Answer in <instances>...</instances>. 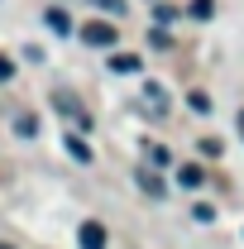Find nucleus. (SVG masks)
Wrapping results in <instances>:
<instances>
[{
	"instance_id": "1",
	"label": "nucleus",
	"mask_w": 244,
	"mask_h": 249,
	"mask_svg": "<svg viewBox=\"0 0 244 249\" xmlns=\"http://www.w3.org/2000/svg\"><path fill=\"white\" fill-rule=\"evenodd\" d=\"M82 38H87L91 48H115V38H120V34H115V24H105V19H91V24L82 29Z\"/></svg>"
},
{
	"instance_id": "2",
	"label": "nucleus",
	"mask_w": 244,
	"mask_h": 249,
	"mask_svg": "<svg viewBox=\"0 0 244 249\" xmlns=\"http://www.w3.org/2000/svg\"><path fill=\"white\" fill-rule=\"evenodd\" d=\"M77 240H82V249H105V245H110V235H105L101 220H87V225L77 230Z\"/></svg>"
},
{
	"instance_id": "3",
	"label": "nucleus",
	"mask_w": 244,
	"mask_h": 249,
	"mask_svg": "<svg viewBox=\"0 0 244 249\" xmlns=\"http://www.w3.org/2000/svg\"><path fill=\"white\" fill-rule=\"evenodd\" d=\"M53 106H58L62 115H72V120H77V124H87V110H82V106H77V101H72V96H67V91H53Z\"/></svg>"
},
{
	"instance_id": "4",
	"label": "nucleus",
	"mask_w": 244,
	"mask_h": 249,
	"mask_svg": "<svg viewBox=\"0 0 244 249\" xmlns=\"http://www.w3.org/2000/svg\"><path fill=\"white\" fill-rule=\"evenodd\" d=\"M177 182H182V187H201V182H206V173H201L196 163H182V168H177Z\"/></svg>"
},
{
	"instance_id": "5",
	"label": "nucleus",
	"mask_w": 244,
	"mask_h": 249,
	"mask_svg": "<svg viewBox=\"0 0 244 249\" xmlns=\"http://www.w3.org/2000/svg\"><path fill=\"white\" fill-rule=\"evenodd\" d=\"M43 19H48V29H58V34H72V19H67V10H58V5H53V10L43 15Z\"/></svg>"
},
{
	"instance_id": "6",
	"label": "nucleus",
	"mask_w": 244,
	"mask_h": 249,
	"mask_svg": "<svg viewBox=\"0 0 244 249\" xmlns=\"http://www.w3.org/2000/svg\"><path fill=\"white\" fill-rule=\"evenodd\" d=\"M110 72H139V58L134 53H115L110 58Z\"/></svg>"
},
{
	"instance_id": "7",
	"label": "nucleus",
	"mask_w": 244,
	"mask_h": 249,
	"mask_svg": "<svg viewBox=\"0 0 244 249\" xmlns=\"http://www.w3.org/2000/svg\"><path fill=\"white\" fill-rule=\"evenodd\" d=\"M139 187H144V192H149V196H163V192H168V187H163V178H153L149 168H144V173H139Z\"/></svg>"
},
{
	"instance_id": "8",
	"label": "nucleus",
	"mask_w": 244,
	"mask_h": 249,
	"mask_svg": "<svg viewBox=\"0 0 244 249\" xmlns=\"http://www.w3.org/2000/svg\"><path fill=\"white\" fill-rule=\"evenodd\" d=\"M144 101L153 106V115H163V110H168V96H163V87H149V91H144Z\"/></svg>"
},
{
	"instance_id": "9",
	"label": "nucleus",
	"mask_w": 244,
	"mask_h": 249,
	"mask_svg": "<svg viewBox=\"0 0 244 249\" xmlns=\"http://www.w3.org/2000/svg\"><path fill=\"white\" fill-rule=\"evenodd\" d=\"M67 154L77 158V163H91V149H87L82 139H72V134H67Z\"/></svg>"
},
{
	"instance_id": "10",
	"label": "nucleus",
	"mask_w": 244,
	"mask_h": 249,
	"mask_svg": "<svg viewBox=\"0 0 244 249\" xmlns=\"http://www.w3.org/2000/svg\"><path fill=\"white\" fill-rule=\"evenodd\" d=\"M15 129L29 139V134H38V120H34V115H19V120H15Z\"/></svg>"
},
{
	"instance_id": "11",
	"label": "nucleus",
	"mask_w": 244,
	"mask_h": 249,
	"mask_svg": "<svg viewBox=\"0 0 244 249\" xmlns=\"http://www.w3.org/2000/svg\"><path fill=\"white\" fill-rule=\"evenodd\" d=\"M192 15H196V19H211L215 5H211V0H192Z\"/></svg>"
},
{
	"instance_id": "12",
	"label": "nucleus",
	"mask_w": 244,
	"mask_h": 249,
	"mask_svg": "<svg viewBox=\"0 0 244 249\" xmlns=\"http://www.w3.org/2000/svg\"><path fill=\"white\" fill-rule=\"evenodd\" d=\"M96 10H105V15H124V0H91Z\"/></svg>"
},
{
	"instance_id": "13",
	"label": "nucleus",
	"mask_w": 244,
	"mask_h": 249,
	"mask_svg": "<svg viewBox=\"0 0 244 249\" xmlns=\"http://www.w3.org/2000/svg\"><path fill=\"white\" fill-rule=\"evenodd\" d=\"M187 101H192V110H196V115H206V110H211V101H206V96H201V91H192V96H187Z\"/></svg>"
},
{
	"instance_id": "14",
	"label": "nucleus",
	"mask_w": 244,
	"mask_h": 249,
	"mask_svg": "<svg viewBox=\"0 0 244 249\" xmlns=\"http://www.w3.org/2000/svg\"><path fill=\"white\" fill-rule=\"evenodd\" d=\"M10 77H15V62H10L5 53H0V82H10Z\"/></svg>"
},
{
	"instance_id": "15",
	"label": "nucleus",
	"mask_w": 244,
	"mask_h": 249,
	"mask_svg": "<svg viewBox=\"0 0 244 249\" xmlns=\"http://www.w3.org/2000/svg\"><path fill=\"white\" fill-rule=\"evenodd\" d=\"M240 129H244V110H240Z\"/></svg>"
},
{
	"instance_id": "16",
	"label": "nucleus",
	"mask_w": 244,
	"mask_h": 249,
	"mask_svg": "<svg viewBox=\"0 0 244 249\" xmlns=\"http://www.w3.org/2000/svg\"><path fill=\"white\" fill-rule=\"evenodd\" d=\"M0 249H15V245H0Z\"/></svg>"
}]
</instances>
